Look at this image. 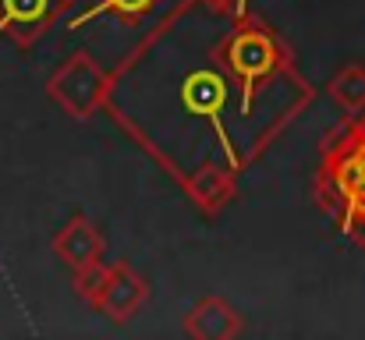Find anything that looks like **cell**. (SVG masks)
<instances>
[{"mask_svg": "<svg viewBox=\"0 0 365 340\" xmlns=\"http://www.w3.org/2000/svg\"><path fill=\"white\" fill-rule=\"evenodd\" d=\"M213 64L231 82H238V89H242V113H248L259 82H266L269 75L287 71L291 50H287V43L269 25H262L259 18L238 14V25L213 46Z\"/></svg>", "mask_w": 365, "mask_h": 340, "instance_id": "7a4b0ae2", "label": "cell"}, {"mask_svg": "<svg viewBox=\"0 0 365 340\" xmlns=\"http://www.w3.org/2000/svg\"><path fill=\"white\" fill-rule=\"evenodd\" d=\"M68 7L71 0H0V36L14 46H32L61 21Z\"/></svg>", "mask_w": 365, "mask_h": 340, "instance_id": "277c9868", "label": "cell"}, {"mask_svg": "<svg viewBox=\"0 0 365 340\" xmlns=\"http://www.w3.org/2000/svg\"><path fill=\"white\" fill-rule=\"evenodd\" d=\"M316 202L341 234L365 248V113H351L319 153Z\"/></svg>", "mask_w": 365, "mask_h": 340, "instance_id": "6da1fadb", "label": "cell"}, {"mask_svg": "<svg viewBox=\"0 0 365 340\" xmlns=\"http://www.w3.org/2000/svg\"><path fill=\"white\" fill-rule=\"evenodd\" d=\"M185 334L195 340H235L245 334V323L231 302L210 294V298H199L192 312L185 316Z\"/></svg>", "mask_w": 365, "mask_h": 340, "instance_id": "ba28073f", "label": "cell"}, {"mask_svg": "<svg viewBox=\"0 0 365 340\" xmlns=\"http://www.w3.org/2000/svg\"><path fill=\"white\" fill-rule=\"evenodd\" d=\"M181 185H185L188 199L195 202V210L206 213V217H217V213L235 199V192H238L235 170H231V167H220V163H202L199 170L185 174Z\"/></svg>", "mask_w": 365, "mask_h": 340, "instance_id": "9c48e42d", "label": "cell"}, {"mask_svg": "<svg viewBox=\"0 0 365 340\" xmlns=\"http://www.w3.org/2000/svg\"><path fill=\"white\" fill-rule=\"evenodd\" d=\"M103 280H107V262H93V266H86V269H75V294H78L86 305H93V302L100 298Z\"/></svg>", "mask_w": 365, "mask_h": 340, "instance_id": "8fae6325", "label": "cell"}, {"mask_svg": "<svg viewBox=\"0 0 365 340\" xmlns=\"http://www.w3.org/2000/svg\"><path fill=\"white\" fill-rule=\"evenodd\" d=\"M153 4H156V0H103V4H96L86 18H96V14H118L121 21H135V18H142L145 11H153ZM86 18H78V21H86Z\"/></svg>", "mask_w": 365, "mask_h": 340, "instance_id": "7c38bea8", "label": "cell"}, {"mask_svg": "<svg viewBox=\"0 0 365 340\" xmlns=\"http://www.w3.org/2000/svg\"><path fill=\"white\" fill-rule=\"evenodd\" d=\"M46 96L71 120H89L110 96V75L86 50L71 53L46 82Z\"/></svg>", "mask_w": 365, "mask_h": 340, "instance_id": "3957f363", "label": "cell"}, {"mask_svg": "<svg viewBox=\"0 0 365 340\" xmlns=\"http://www.w3.org/2000/svg\"><path fill=\"white\" fill-rule=\"evenodd\" d=\"M53 255L75 273L86 269L93 262H103V234L96 230V224L82 213H75L68 224L57 230L53 237Z\"/></svg>", "mask_w": 365, "mask_h": 340, "instance_id": "52a82bcc", "label": "cell"}, {"mask_svg": "<svg viewBox=\"0 0 365 340\" xmlns=\"http://www.w3.org/2000/svg\"><path fill=\"white\" fill-rule=\"evenodd\" d=\"M327 93H330V100L348 113V117H351V113H365V68L362 64H344V68L330 78Z\"/></svg>", "mask_w": 365, "mask_h": 340, "instance_id": "30bf717a", "label": "cell"}, {"mask_svg": "<svg viewBox=\"0 0 365 340\" xmlns=\"http://www.w3.org/2000/svg\"><path fill=\"white\" fill-rule=\"evenodd\" d=\"M149 302V280L135 273V266L128 262H114L107 266V280L100 287V298L93 302V309L100 316H107L110 323H131L138 316V309Z\"/></svg>", "mask_w": 365, "mask_h": 340, "instance_id": "5b68a950", "label": "cell"}, {"mask_svg": "<svg viewBox=\"0 0 365 340\" xmlns=\"http://www.w3.org/2000/svg\"><path fill=\"white\" fill-rule=\"evenodd\" d=\"M227 75L213 64V68H202V71H192L188 78H185V86H181V107L188 113H195V117H206L213 128H217V135H220V145H224V153L235 160V145H231V138H227V131H224V124H220V110H224V103H227Z\"/></svg>", "mask_w": 365, "mask_h": 340, "instance_id": "8992f818", "label": "cell"}, {"mask_svg": "<svg viewBox=\"0 0 365 340\" xmlns=\"http://www.w3.org/2000/svg\"><path fill=\"white\" fill-rule=\"evenodd\" d=\"M210 11H217V14H245V0H202Z\"/></svg>", "mask_w": 365, "mask_h": 340, "instance_id": "4fadbf2b", "label": "cell"}]
</instances>
